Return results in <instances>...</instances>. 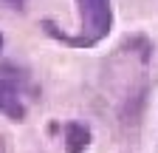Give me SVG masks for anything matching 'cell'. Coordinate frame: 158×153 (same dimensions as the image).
I'll use <instances>...</instances> for the list:
<instances>
[{"instance_id":"obj_3","label":"cell","mask_w":158,"mask_h":153,"mask_svg":"<svg viewBox=\"0 0 158 153\" xmlns=\"http://www.w3.org/2000/svg\"><path fill=\"white\" fill-rule=\"evenodd\" d=\"M62 145H65V153H85L88 145H90L88 125H82V122H65V128H62Z\"/></svg>"},{"instance_id":"obj_5","label":"cell","mask_w":158,"mask_h":153,"mask_svg":"<svg viewBox=\"0 0 158 153\" xmlns=\"http://www.w3.org/2000/svg\"><path fill=\"white\" fill-rule=\"evenodd\" d=\"M3 43H6V40H3V34H0V51H3Z\"/></svg>"},{"instance_id":"obj_4","label":"cell","mask_w":158,"mask_h":153,"mask_svg":"<svg viewBox=\"0 0 158 153\" xmlns=\"http://www.w3.org/2000/svg\"><path fill=\"white\" fill-rule=\"evenodd\" d=\"M6 3H11V6H23L26 0H6Z\"/></svg>"},{"instance_id":"obj_2","label":"cell","mask_w":158,"mask_h":153,"mask_svg":"<svg viewBox=\"0 0 158 153\" xmlns=\"http://www.w3.org/2000/svg\"><path fill=\"white\" fill-rule=\"evenodd\" d=\"M0 113H6V116L14 119V122L26 119V105H23V99H20V91L14 88V82L3 80V76H0Z\"/></svg>"},{"instance_id":"obj_1","label":"cell","mask_w":158,"mask_h":153,"mask_svg":"<svg viewBox=\"0 0 158 153\" xmlns=\"http://www.w3.org/2000/svg\"><path fill=\"white\" fill-rule=\"evenodd\" d=\"M76 3V14H79V26L73 34L59 31L51 20H43V31L54 40H59L62 46L71 48H93L105 40L113 28V6L110 0H73Z\"/></svg>"}]
</instances>
